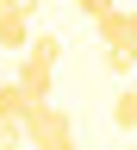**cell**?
Instances as JSON below:
<instances>
[{"instance_id": "cell-6", "label": "cell", "mask_w": 137, "mask_h": 150, "mask_svg": "<svg viewBox=\"0 0 137 150\" xmlns=\"http://www.w3.org/2000/svg\"><path fill=\"white\" fill-rule=\"evenodd\" d=\"M19 119H25V94L13 81H0V125H19Z\"/></svg>"}, {"instance_id": "cell-7", "label": "cell", "mask_w": 137, "mask_h": 150, "mask_svg": "<svg viewBox=\"0 0 137 150\" xmlns=\"http://www.w3.org/2000/svg\"><path fill=\"white\" fill-rule=\"evenodd\" d=\"M75 6H81V13H87V19H93V25H100V19H106V13H112V6H119V0H75Z\"/></svg>"}, {"instance_id": "cell-2", "label": "cell", "mask_w": 137, "mask_h": 150, "mask_svg": "<svg viewBox=\"0 0 137 150\" xmlns=\"http://www.w3.org/2000/svg\"><path fill=\"white\" fill-rule=\"evenodd\" d=\"M19 131H25V144L31 150H75V119H69V106H25V119H19Z\"/></svg>"}, {"instance_id": "cell-4", "label": "cell", "mask_w": 137, "mask_h": 150, "mask_svg": "<svg viewBox=\"0 0 137 150\" xmlns=\"http://www.w3.org/2000/svg\"><path fill=\"white\" fill-rule=\"evenodd\" d=\"M25 25H31L25 13H13V6L0 13V50H25V44H31V38H25Z\"/></svg>"}, {"instance_id": "cell-3", "label": "cell", "mask_w": 137, "mask_h": 150, "mask_svg": "<svg viewBox=\"0 0 137 150\" xmlns=\"http://www.w3.org/2000/svg\"><path fill=\"white\" fill-rule=\"evenodd\" d=\"M100 44H106V50L137 56V6H112V13L100 19Z\"/></svg>"}, {"instance_id": "cell-8", "label": "cell", "mask_w": 137, "mask_h": 150, "mask_svg": "<svg viewBox=\"0 0 137 150\" xmlns=\"http://www.w3.org/2000/svg\"><path fill=\"white\" fill-rule=\"evenodd\" d=\"M0 150H25V131H19V125H0Z\"/></svg>"}, {"instance_id": "cell-5", "label": "cell", "mask_w": 137, "mask_h": 150, "mask_svg": "<svg viewBox=\"0 0 137 150\" xmlns=\"http://www.w3.org/2000/svg\"><path fill=\"white\" fill-rule=\"evenodd\" d=\"M112 125H119V131H137V88H119V100H112Z\"/></svg>"}, {"instance_id": "cell-1", "label": "cell", "mask_w": 137, "mask_h": 150, "mask_svg": "<svg viewBox=\"0 0 137 150\" xmlns=\"http://www.w3.org/2000/svg\"><path fill=\"white\" fill-rule=\"evenodd\" d=\"M56 56H63V38L56 31H37L25 50H19V75L13 88L25 94V106H44L50 100V81H56Z\"/></svg>"}, {"instance_id": "cell-10", "label": "cell", "mask_w": 137, "mask_h": 150, "mask_svg": "<svg viewBox=\"0 0 137 150\" xmlns=\"http://www.w3.org/2000/svg\"><path fill=\"white\" fill-rule=\"evenodd\" d=\"M6 6H13V13H25V19H31L37 6H44V0H6Z\"/></svg>"}, {"instance_id": "cell-9", "label": "cell", "mask_w": 137, "mask_h": 150, "mask_svg": "<svg viewBox=\"0 0 137 150\" xmlns=\"http://www.w3.org/2000/svg\"><path fill=\"white\" fill-rule=\"evenodd\" d=\"M131 63H137V56H125V50H106V69H112V75H131Z\"/></svg>"}, {"instance_id": "cell-11", "label": "cell", "mask_w": 137, "mask_h": 150, "mask_svg": "<svg viewBox=\"0 0 137 150\" xmlns=\"http://www.w3.org/2000/svg\"><path fill=\"white\" fill-rule=\"evenodd\" d=\"M0 13H6V0H0Z\"/></svg>"}]
</instances>
